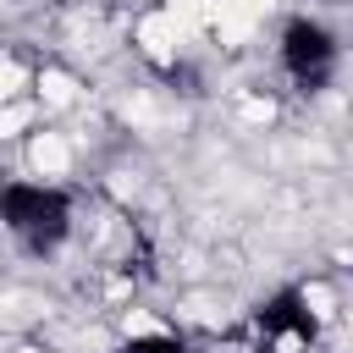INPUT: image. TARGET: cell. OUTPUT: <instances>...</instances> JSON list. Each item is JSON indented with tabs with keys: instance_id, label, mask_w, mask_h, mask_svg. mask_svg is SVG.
Listing matches in <instances>:
<instances>
[{
	"instance_id": "6da1fadb",
	"label": "cell",
	"mask_w": 353,
	"mask_h": 353,
	"mask_svg": "<svg viewBox=\"0 0 353 353\" xmlns=\"http://www.w3.org/2000/svg\"><path fill=\"white\" fill-rule=\"evenodd\" d=\"M22 160H28V176L33 182H66L72 176V165H77V143H72V132H61V127H33L28 132V143H22Z\"/></svg>"
}]
</instances>
